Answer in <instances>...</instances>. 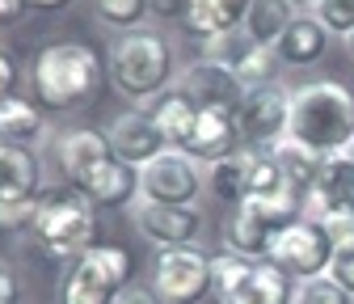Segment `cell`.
I'll list each match as a JSON object with an SVG mask.
<instances>
[{"label": "cell", "instance_id": "obj_1", "mask_svg": "<svg viewBox=\"0 0 354 304\" xmlns=\"http://www.w3.org/2000/svg\"><path fill=\"white\" fill-rule=\"evenodd\" d=\"M291 140L317 157H342L354 144V93L337 80L291 89Z\"/></svg>", "mask_w": 354, "mask_h": 304}, {"label": "cell", "instance_id": "obj_2", "mask_svg": "<svg viewBox=\"0 0 354 304\" xmlns=\"http://www.w3.org/2000/svg\"><path fill=\"white\" fill-rule=\"evenodd\" d=\"M30 237L51 258H59V262H76L80 253H88L97 245V207H93V199L80 195L68 182L42 186L38 199H34Z\"/></svg>", "mask_w": 354, "mask_h": 304}, {"label": "cell", "instance_id": "obj_3", "mask_svg": "<svg viewBox=\"0 0 354 304\" xmlns=\"http://www.w3.org/2000/svg\"><path fill=\"white\" fill-rule=\"evenodd\" d=\"M34 102L42 110L88 106L102 89V55L88 42H51L34 60Z\"/></svg>", "mask_w": 354, "mask_h": 304}, {"label": "cell", "instance_id": "obj_4", "mask_svg": "<svg viewBox=\"0 0 354 304\" xmlns=\"http://www.w3.org/2000/svg\"><path fill=\"white\" fill-rule=\"evenodd\" d=\"M110 80L114 89L131 102H148L169 93V80H173V47L165 34L152 30H127L114 51H110Z\"/></svg>", "mask_w": 354, "mask_h": 304}, {"label": "cell", "instance_id": "obj_5", "mask_svg": "<svg viewBox=\"0 0 354 304\" xmlns=\"http://www.w3.org/2000/svg\"><path fill=\"white\" fill-rule=\"evenodd\" d=\"M131 249L127 245H93L88 253H80L76 262L64 271L59 279V304H114L127 287H131Z\"/></svg>", "mask_w": 354, "mask_h": 304}, {"label": "cell", "instance_id": "obj_6", "mask_svg": "<svg viewBox=\"0 0 354 304\" xmlns=\"http://www.w3.org/2000/svg\"><path fill=\"white\" fill-rule=\"evenodd\" d=\"M304 215V203L295 195H270V199H245L232 207V215L224 220V241L232 253L241 258H266L270 253V241L279 229L295 224Z\"/></svg>", "mask_w": 354, "mask_h": 304}, {"label": "cell", "instance_id": "obj_7", "mask_svg": "<svg viewBox=\"0 0 354 304\" xmlns=\"http://www.w3.org/2000/svg\"><path fill=\"white\" fill-rule=\"evenodd\" d=\"M333 249H337V241L325 233V224H321V220H308V215H299L295 224H287V229L274 233L266 262H274L283 275L317 279V275H329Z\"/></svg>", "mask_w": 354, "mask_h": 304}, {"label": "cell", "instance_id": "obj_8", "mask_svg": "<svg viewBox=\"0 0 354 304\" xmlns=\"http://www.w3.org/2000/svg\"><path fill=\"white\" fill-rule=\"evenodd\" d=\"M152 287L165 304H203L211 292V258L194 245H169L152 258Z\"/></svg>", "mask_w": 354, "mask_h": 304}, {"label": "cell", "instance_id": "obj_9", "mask_svg": "<svg viewBox=\"0 0 354 304\" xmlns=\"http://www.w3.org/2000/svg\"><path fill=\"white\" fill-rule=\"evenodd\" d=\"M236 127L249 148H274L279 140L291 136V93L279 89V84L245 89L236 106Z\"/></svg>", "mask_w": 354, "mask_h": 304}, {"label": "cell", "instance_id": "obj_10", "mask_svg": "<svg viewBox=\"0 0 354 304\" xmlns=\"http://www.w3.org/2000/svg\"><path fill=\"white\" fill-rule=\"evenodd\" d=\"M203 173L198 161L186 157L182 148H165L156 161H148L140 169V195L148 203H173V207H194V199L203 195Z\"/></svg>", "mask_w": 354, "mask_h": 304}, {"label": "cell", "instance_id": "obj_11", "mask_svg": "<svg viewBox=\"0 0 354 304\" xmlns=\"http://www.w3.org/2000/svg\"><path fill=\"white\" fill-rule=\"evenodd\" d=\"M304 215L308 220H321V224L333 220V215H350L354 220V161L346 152L321 161L313 190L304 195Z\"/></svg>", "mask_w": 354, "mask_h": 304}, {"label": "cell", "instance_id": "obj_12", "mask_svg": "<svg viewBox=\"0 0 354 304\" xmlns=\"http://www.w3.org/2000/svg\"><path fill=\"white\" fill-rule=\"evenodd\" d=\"M106 140H110V152H114L122 165H131V169H144L148 161H156V157L169 148V140L160 136L156 118L144 114V110H127V114H118V118L110 123Z\"/></svg>", "mask_w": 354, "mask_h": 304}, {"label": "cell", "instance_id": "obj_13", "mask_svg": "<svg viewBox=\"0 0 354 304\" xmlns=\"http://www.w3.org/2000/svg\"><path fill=\"white\" fill-rule=\"evenodd\" d=\"M186 157L194 161H228L241 152V127H236V110H219V106H203L198 110V123H194V132L190 140L182 144Z\"/></svg>", "mask_w": 354, "mask_h": 304}, {"label": "cell", "instance_id": "obj_14", "mask_svg": "<svg viewBox=\"0 0 354 304\" xmlns=\"http://www.w3.org/2000/svg\"><path fill=\"white\" fill-rule=\"evenodd\" d=\"M136 229L160 249L194 245V237L203 233V211L198 207H173V203H148L144 199L140 211H136Z\"/></svg>", "mask_w": 354, "mask_h": 304}, {"label": "cell", "instance_id": "obj_15", "mask_svg": "<svg viewBox=\"0 0 354 304\" xmlns=\"http://www.w3.org/2000/svg\"><path fill=\"white\" fill-rule=\"evenodd\" d=\"M114 152H110V140L102 132H93V127H76V132H64L55 140V169L64 173L68 186H84L88 173H93L97 165H106Z\"/></svg>", "mask_w": 354, "mask_h": 304}, {"label": "cell", "instance_id": "obj_16", "mask_svg": "<svg viewBox=\"0 0 354 304\" xmlns=\"http://www.w3.org/2000/svg\"><path fill=\"white\" fill-rule=\"evenodd\" d=\"M182 93L203 110V106H219V110H236L245 98V84L211 60H194L182 76Z\"/></svg>", "mask_w": 354, "mask_h": 304}, {"label": "cell", "instance_id": "obj_17", "mask_svg": "<svg viewBox=\"0 0 354 304\" xmlns=\"http://www.w3.org/2000/svg\"><path fill=\"white\" fill-rule=\"evenodd\" d=\"M249 9L253 0H190V13L182 21V30L190 38H219V34H232V30H245L249 21Z\"/></svg>", "mask_w": 354, "mask_h": 304}, {"label": "cell", "instance_id": "obj_18", "mask_svg": "<svg viewBox=\"0 0 354 304\" xmlns=\"http://www.w3.org/2000/svg\"><path fill=\"white\" fill-rule=\"evenodd\" d=\"M80 195L93 199L97 211H118V207H127L140 195V169H131L118 157H110L106 165H97L93 173H88V182L80 186Z\"/></svg>", "mask_w": 354, "mask_h": 304}, {"label": "cell", "instance_id": "obj_19", "mask_svg": "<svg viewBox=\"0 0 354 304\" xmlns=\"http://www.w3.org/2000/svg\"><path fill=\"white\" fill-rule=\"evenodd\" d=\"M219 304H295L291 275H283L274 262H253L245 279L219 300Z\"/></svg>", "mask_w": 354, "mask_h": 304}, {"label": "cell", "instance_id": "obj_20", "mask_svg": "<svg viewBox=\"0 0 354 304\" xmlns=\"http://www.w3.org/2000/svg\"><path fill=\"white\" fill-rule=\"evenodd\" d=\"M38 161L30 148H9L0 144V203H30L38 199Z\"/></svg>", "mask_w": 354, "mask_h": 304}, {"label": "cell", "instance_id": "obj_21", "mask_svg": "<svg viewBox=\"0 0 354 304\" xmlns=\"http://www.w3.org/2000/svg\"><path fill=\"white\" fill-rule=\"evenodd\" d=\"M279 60L283 64H291V68H308V64H317L325 51H329V30L317 21V13L313 17H295L291 21V30L279 38Z\"/></svg>", "mask_w": 354, "mask_h": 304}, {"label": "cell", "instance_id": "obj_22", "mask_svg": "<svg viewBox=\"0 0 354 304\" xmlns=\"http://www.w3.org/2000/svg\"><path fill=\"white\" fill-rule=\"evenodd\" d=\"M270 157H274V161H279V169H283L287 190L304 203V195L313 190V182H317V173H321V161H325V157L308 152V148H304V144H295L291 136H287V140H279V144L270 148Z\"/></svg>", "mask_w": 354, "mask_h": 304}, {"label": "cell", "instance_id": "obj_23", "mask_svg": "<svg viewBox=\"0 0 354 304\" xmlns=\"http://www.w3.org/2000/svg\"><path fill=\"white\" fill-rule=\"evenodd\" d=\"M152 118H156V127H160V136L169 140V148H182V144L190 140V132H194V123H198V106H194L182 89H169V93L156 98Z\"/></svg>", "mask_w": 354, "mask_h": 304}, {"label": "cell", "instance_id": "obj_24", "mask_svg": "<svg viewBox=\"0 0 354 304\" xmlns=\"http://www.w3.org/2000/svg\"><path fill=\"white\" fill-rule=\"evenodd\" d=\"M42 114L34 102H21V98H9L0 106V144L9 148H30L34 140H42Z\"/></svg>", "mask_w": 354, "mask_h": 304}, {"label": "cell", "instance_id": "obj_25", "mask_svg": "<svg viewBox=\"0 0 354 304\" xmlns=\"http://www.w3.org/2000/svg\"><path fill=\"white\" fill-rule=\"evenodd\" d=\"M295 5H287V0H253L249 9V21H245V34L253 42H261V47H279V38L291 30Z\"/></svg>", "mask_w": 354, "mask_h": 304}, {"label": "cell", "instance_id": "obj_26", "mask_svg": "<svg viewBox=\"0 0 354 304\" xmlns=\"http://www.w3.org/2000/svg\"><path fill=\"white\" fill-rule=\"evenodd\" d=\"M207 190L219 199V203H245L249 199V165H245V148L228 161H215L207 169Z\"/></svg>", "mask_w": 354, "mask_h": 304}, {"label": "cell", "instance_id": "obj_27", "mask_svg": "<svg viewBox=\"0 0 354 304\" xmlns=\"http://www.w3.org/2000/svg\"><path fill=\"white\" fill-rule=\"evenodd\" d=\"M261 47V42H253L245 30H232V34H219V38H211L207 42V55L203 60H211V64H219V68H228L232 76L253 60V51Z\"/></svg>", "mask_w": 354, "mask_h": 304}, {"label": "cell", "instance_id": "obj_28", "mask_svg": "<svg viewBox=\"0 0 354 304\" xmlns=\"http://www.w3.org/2000/svg\"><path fill=\"white\" fill-rule=\"evenodd\" d=\"M253 262H249V258H241V253H232V249H224V253H215L211 258V292L219 296V300H224L241 279H245V271H249Z\"/></svg>", "mask_w": 354, "mask_h": 304}, {"label": "cell", "instance_id": "obj_29", "mask_svg": "<svg viewBox=\"0 0 354 304\" xmlns=\"http://www.w3.org/2000/svg\"><path fill=\"white\" fill-rule=\"evenodd\" d=\"M97 17L114 30H140L148 17V0H97Z\"/></svg>", "mask_w": 354, "mask_h": 304}, {"label": "cell", "instance_id": "obj_30", "mask_svg": "<svg viewBox=\"0 0 354 304\" xmlns=\"http://www.w3.org/2000/svg\"><path fill=\"white\" fill-rule=\"evenodd\" d=\"M295 304H354V296L342 283H333L329 275H317V279H304L299 283Z\"/></svg>", "mask_w": 354, "mask_h": 304}, {"label": "cell", "instance_id": "obj_31", "mask_svg": "<svg viewBox=\"0 0 354 304\" xmlns=\"http://www.w3.org/2000/svg\"><path fill=\"white\" fill-rule=\"evenodd\" d=\"M317 21L329 34H354V0H317Z\"/></svg>", "mask_w": 354, "mask_h": 304}, {"label": "cell", "instance_id": "obj_32", "mask_svg": "<svg viewBox=\"0 0 354 304\" xmlns=\"http://www.w3.org/2000/svg\"><path fill=\"white\" fill-rule=\"evenodd\" d=\"M329 279H333V283H342V287L354 296V241H346V245H337V249H333Z\"/></svg>", "mask_w": 354, "mask_h": 304}, {"label": "cell", "instance_id": "obj_33", "mask_svg": "<svg viewBox=\"0 0 354 304\" xmlns=\"http://www.w3.org/2000/svg\"><path fill=\"white\" fill-rule=\"evenodd\" d=\"M34 220V199L30 203H0V229H30Z\"/></svg>", "mask_w": 354, "mask_h": 304}, {"label": "cell", "instance_id": "obj_34", "mask_svg": "<svg viewBox=\"0 0 354 304\" xmlns=\"http://www.w3.org/2000/svg\"><path fill=\"white\" fill-rule=\"evenodd\" d=\"M17 60H13V51H5L0 47V106H5L9 98H13V89H17Z\"/></svg>", "mask_w": 354, "mask_h": 304}, {"label": "cell", "instance_id": "obj_35", "mask_svg": "<svg viewBox=\"0 0 354 304\" xmlns=\"http://www.w3.org/2000/svg\"><path fill=\"white\" fill-rule=\"evenodd\" d=\"M148 13H156L160 21H186L190 0H148Z\"/></svg>", "mask_w": 354, "mask_h": 304}, {"label": "cell", "instance_id": "obj_36", "mask_svg": "<svg viewBox=\"0 0 354 304\" xmlns=\"http://www.w3.org/2000/svg\"><path fill=\"white\" fill-rule=\"evenodd\" d=\"M17 300H21V283L9 262H0V304H17Z\"/></svg>", "mask_w": 354, "mask_h": 304}, {"label": "cell", "instance_id": "obj_37", "mask_svg": "<svg viewBox=\"0 0 354 304\" xmlns=\"http://www.w3.org/2000/svg\"><path fill=\"white\" fill-rule=\"evenodd\" d=\"M114 304H165L160 296H156V287H144V283H131Z\"/></svg>", "mask_w": 354, "mask_h": 304}, {"label": "cell", "instance_id": "obj_38", "mask_svg": "<svg viewBox=\"0 0 354 304\" xmlns=\"http://www.w3.org/2000/svg\"><path fill=\"white\" fill-rule=\"evenodd\" d=\"M21 13H26V0H0V30L13 26Z\"/></svg>", "mask_w": 354, "mask_h": 304}, {"label": "cell", "instance_id": "obj_39", "mask_svg": "<svg viewBox=\"0 0 354 304\" xmlns=\"http://www.w3.org/2000/svg\"><path fill=\"white\" fill-rule=\"evenodd\" d=\"M64 5H68V0H26V9H42V13H55Z\"/></svg>", "mask_w": 354, "mask_h": 304}, {"label": "cell", "instance_id": "obj_40", "mask_svg": "<svg viewBox=\"0 0 354 304\" xmlns=\"http://www.w3.org/2000/svg\"><path fill=\"white\" fill-rule=\"evenodd\" d=\"M287 5H317V0H287Z\"/></svg>", "mask_w": 354, "mask_h": 304}, {"label": "cell", "instance_id": "obj_41", "mask_svg": "<svg viewBox=\"0 0 354 304\" xmlns=\"http://www.w3.org/2000/svg\"><path fill=\"white\" fill-rule=\"evenodd\" d=\"M346 42H350V55H354V34H350V38H346Z\"/></svg>", "mask_w": 354, "mask_h": 304}, {"label": "cell", "instance_id": "obj_42", "mask_svg": "<svg viewBox=\"0 0 354 304\" xmlns=\"http://www.w3.org/2000/svg\"><path fill=\"white\" fill-rule=\"evenodd\" d=\"M346 157H350V161H354V144H350V152H346Z\"/></svg>", "mask_w": 354, "mask_h": 304}]
</instances>
